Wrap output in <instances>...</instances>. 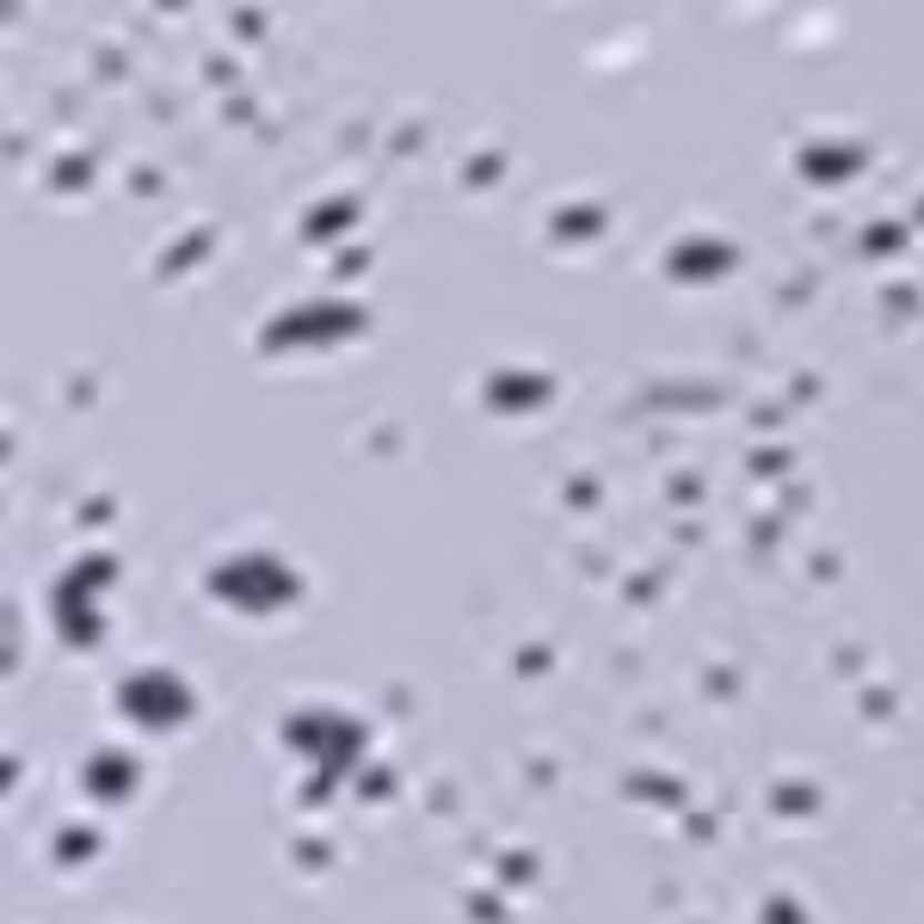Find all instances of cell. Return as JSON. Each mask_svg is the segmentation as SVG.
Segmentation results:
<instances>
[{
    "label": "cell",
    "instance_id": "obj_14",
    "mask_svg": "<svg viewBox=\"0 0 924 924\" xmlns=\"http://www.w3.org/2000/svg\"><path fill=\"white\" fill-rule=\"evenodd\" d=\"M634 795H653V801H684V789L672 783V776H634Z\"/></svg>",
    "mask_w": 924,
    "mask_h": 924
},
{
    "label": "cell",
    "instance_id": "obj_1",
    "mask_svg": "<svg viewBox=\"0 0 924 924\" xmlns=\"http://www.w3.org/2000/svg\"><path fill=\"white\" fill-rule=\"evenodd\" d=\"M210 592L235 610H277V605H291L303 586H296V573L277 555H241V561L210 573Z\"/></svg>",
    "mask_w": 924,
    "mask_h": 924
},
{
    "label": "cell",
    "instance_id": "obj_11",
    "mask_svg": "<svg viewBox=\"0 0 924 924\" xmlns=\"http://www.w3.org/2000/svg\"><path fill=\"white\" fill-rule=\"evenodd\" d=\"M598 229H605V210L598 204H573L555 216V235H598Z\"/></svg>",
    "mask_w": 924,
    "mask_h": 924
},
{
    "label": "cell",
    "instance_id": "obj_7",
    "mask_svg": "<svg viewBox=\"0 0 924 924\" xmlns=\"http://www.w3.org/2000/svg\"><path fill=\"white\" fill-rule=\"evenodd\" d=\"M549 395H555V383L549 376H530V370H499L487 383V407L494 414H537Z\"/></svg>",
    "mask_w": 924,
    "mask_h": 924
},
{
    "label": "cell",
    "instance_id": "obj_15",
    "mask_svg": "<svg viewBox=\"0 0 924 924\" xmlns=\"http://www.w3.org/2000/svg\"><path fill=\"white\" fill-rule=\"evenodd\" d=\"M55 851L69 856V863H81V856H87V851H99V832L74 826V832H62V844H55Z\"/></svg>",
    "mask_w": 924,
    "mask_h": 924
},
{
    "label": "cell",
    "instance_id": "obj_2",
    "mask_svg": "<svg viewBox=\"0 0 924 924\" xmlns=\"http://www.w3.org/2000/svg\"><path fill=\"white\" fill-rule=\"evenodd\" d=\"M284 740L291 745H308L321 759V776L308 783V801H327V789H333V776L345 771V764L364 752V728L352 715H327V709H308V715H296L291 728H284Z\"/></svg>",
    "mask_w": 924,
    "mask_h": 924
},
{
    "label": "cell",
    "instance_id": "obj_10",
    "mask_svg": "<svg viewBox=\"0 0 924 924\" xmlns=\"http://www.w3.org/2000/svg\"><path fill=\"white\" fill-rule=\"evenodd\" d=\"M358 197H327V204H315L308 210V222H303V235L308 241H333V235H345L352 222H358Z\"/></svg>",
    "mask_w": 924,
    "mask_h": 924
},
{
    "label": "cell",
    "instance_id": "obj_17",
    "mask_svg": "<svg viewBox=\"0 0 924 924\" xmlns=\"http://www.w3.org/2000/svg\"><path fill=\"white\" fill-rule=\"evenodd\" d=\"M55 185H87V161H62L55 166Z\"/></svg>",
    "mask_w": 924,
    "mask_h": 924
},
{
    "label": "cell",
    "instance_id": "obj_3",
    "mask_svg": "<svg viewBox=\"0 0 924 924\" xmlns=\"http://www.w3.org/2000/svg\"><path fill=\"white\" fill-rule=\"evenodd\" d=\"M364 308L352 303H321V308H291V315H277L272 327H265V345L272 352H284V345H321V339H352V333H364Z\"/></svg>",
    "mask_w": 924,
    "mask_h": 924
},
{
    "label": "cell",
    "instance_id": "obj_6",
    "mask_svg": "<svg viewBox=\"0 0 924 924\" xmlns=\"http://www.w3.org/2000/svg\"><path fill=\"white\" fill-rule=\"evenodd\" d=\"M740 265V253L728 247V241H684V247L666 253V272L678 277V284H709V277L733 272Z\"/></svg>",
    "mask_w": 924,
    "mask_h": 924
},
{
    "label": "cell",
    "instance_id": "obj_9",
    "mask_svg": "<svg viewBox=\"0 0 924 924\" xmlns=\"http://www.w3.org/2000/svg\"><path fill=\"white\" fill-rule=\"evenodd\" d=\"M87 795H99V801H118V795H130L136 789V764L124 759V752H99V759H87Z\"/></svg>",
    "mask_w": 924,
    "mask_h": 924
},
{
    "label": "cell",
    "instance_id": "obj_18",
    "mask_svg": "<svg viewBox=\"0 0 924 924\" xmlns=\"http://www.w3.org/2000/svg\"><path fill=\"white\" fill-rule=\"evenodd\" d=\"M906 241V229H875L870 235V253H887V247H900Z\"/></svg>",
    "mask_w": 924,
    "mask_h": 924
},
{
    "label": "cell",
    "instance_id": "obj_13",
    "mask_svg": "<svg viewBox=\"0 0 924 924\" xmlns=\"http://www.w3.org/2000/svg\"><path fill=\"white\" fill-rule=\"evenodd\" d=\"M814 789H801V783H789V789H776V814H814Z\"/></svg>",
    "mask_w": 924,
    "mask_h": 924
},
{
    "label": "cell",
    "instance_id": "obj_19",
    "mask_svg": "<svg viewBox=\"0 0 924 924\" xmlns=\"http://www.w3.org/2000/svg\"><path fill=\"white\" fill-rule=\"evenodd\" d=\"M364 265H370V253H339V265H333V272H339V277H358Z\"/></svg>",
    "mask_w": 924,
    "mask_h": 924
},
{
    "label": "cell",
    "instance_id": "obj_4",
    "mask_svg": "<svg viewBox=\"0 0 924 924\" xmlns=\"http://www.w3.org/2000/svg\"><path fill=\"white\" fill-rule=\"evenodd\" d=\"M111 573H118V561H111V555H87L69 580H62V592H55V605H62V634H69L74 648H93V641H99L93 592L111 580Z\"/></svg>",
    "mask_w": 924,
    "mask_h": 924
},
{
    "label": "cell",
    "instance_id": "obj_12",
    "mask_svg": "<svg viewBox=\"0 0 924 924\" xmlns=\"http://www.w3.org/2000/svg\"><path fill=\"white\" fill-rule=\"evenodd\" d=\"M210 241H216V235H210V229H197L192 241H180V247L166 253V260H161V272H185V265H192L197 253H210Z\"/></svg>",
    "mask_w": 924,
    "mask_h": 924
},
{
    "label": "cell",
    "instance_id": "obj_20",
    "mask_svg": "<svg viewBox=\"0 0 924 924\" xmlns=\"http://www.w3.org/2000/svg\"><path fill=\"white\" fill-rule=\"evenodd\" d=\"M494 173H499V154H481V161L469 166V180H475V185H487V180H494Z\"/></svg>",
    "mask_w": 924,
    "mask_h": 924
},
{
    "label": "cell",
    "instance_id": "obj_8",
    "mask_svg": "<svg viewBox=\"0 0 924 924\" xmlns=\"http://www.w3.org/2000/svg\"><path fill=\"white\" fill-rule=\"evenodd\" d=\"M863 161H870V154L856 149V142H844V149H801V180L839 185V180H851V173H863Z\"/></svg>",
    "mask_w": 924,
    "mask_h": 924
},
{
    "label": "cell",
    "instance_id": "obj_5",
    "mask_svg": "<svg viewBox=\"0 0 924 924\" xmlns=\"http://www.w3.org/2000/svg\"><path fill=\"white\" fill-rule=\"evenodd\" d=\"M118 709H124L130 721H142V728H173V721L192 715V697H185L180 678H166L161 666H154V672L124 678V690H118Z\"/></svg>",
    "mask_w": 924,
    "mask_h": 924
},
{
    "label": "cell",
    "instance_id": "obj_16",
    "mask_svg": "<svg viewBox=\"0 0 924 924\" xmlns=\"http://www.w3.org/2000/svg\"><path fill=\"white\" fill-rule=\"evenodd\" d=\"M752 469H759V475H783L789 469V450H759V456H752Z\"/></svg>",
    "mask_w": 924,
    "mask_h": 924
}]
</instances>
